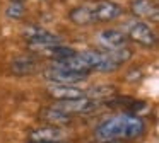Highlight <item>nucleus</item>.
Segmentation results:
<instances>
[{
    "mask_svg": "<svg viewBox=\"0 0 159 143\" xmlns=\"http://www.w3.org/2000/svg\"><path fill=\"white\" fill-rule=\"evenodd\" d=\"M145 133V121L137 114H120L108 116L94 129L96 140L103 141H130L137 140Z\"/></svg>",
    "mask_w": 159,
    "mask_h": 143,
    "instance_id": "f257e3e1",
    "label": "nucleus"
},
{
    "mask_svg": "<svg viewBox=\"0 0 159 143\" xmlns=\"http://www.w3.org/2000/svg\"><path fill=\"white\" fill-rule=\"evenodd\" d=\"M121 31L127 34L128 39H132L134 43L140 44V46H144V48H152L157 43V34H156V31L151 27V24L145 22V20L132 19V20H128V22H125V26Z\"/></svg>",
    "mask_w": 159,
    "mask_h": 143,
    "instance_id": "f03ea898",
    "label": "nucleus"
},
{
    "mask_svg": "<svg viewBox=\"0 0 159 143\" xmlns=\"http://www.w3.org/2000/svg\"><path fill=\"white\" fill-rule=\"evenodd\" d=\"M87 77H89L87 73L63 68V67H58V65H52L50 68L43 70V78L50 85H77L80 82L87 80Z\"/></svg>",
    "mask_w": 159,
    "mask_h": 143,
    "instance_id": "7ed1b4c3",
    "label": "nucleus"
},
{
    "mask_svg": "<svg viewBox=\"0 0 159 143\" xmlns=\"http://www.w3.org/2000/svg\"><path fill=\"white\" fill-rule=\"evenodd\" d=\"M103 106V102L93 101L89 97H79V99H69V101H57L53 107L60 109L62 112L69 116H84V114H93Z\"/></svg>",
    "mask_w": 159,
    "mask_h": 143,
    "instance_id": "20e7f679",
    "label": "nucleus"
},
{
    "mask_svg": "<svg viewBox=\"0 0 159 143\" xmlns=\"http://www.w3.org/2000/svg\"><path fill=\"white\" fill-rule=\"evenodd\" d=\"M69 133L62 126H53V124H45L34 128L28 133L29 143H58L65 141Z\"/></svg>",
    "mask_w": 159,
    "mask_h": 143,
    "instance_id": "39448f33",
    "label": "nucleus"
},
{
    "mask_svg": "<svg viewBox=\"0 0 159 143\" xmlns=\"http://www.w3.org/2000/svg\"><path fill=\"white\" fill-rule=\"evenodd\" d=\"M91 12H93L94 22H111L123 15V7L110 0H98L91 3Z\"/></svg>",
    "mask_w": 159,
    "mask_h": 143,
    "instance_id": "423d86ee",
    "label": "nucleus"
},
{
    "mask_svg": "<svg viewBox=\"0 0 159 143\" xmlns=\"http://www.w3.org/2000/svg\"><path fill=\"white\" fill-rule=\"evenodd\" d=\"M21 36L28 41V44H60L62 41L60 36L41 26H26L21 31Z\"/></svg>",
    "mask_w": 159,
    "mask_h": 143,
    "instance_id": "0eeeda50",
    "label": "nucleus"
},
{
    "mask_svg": "<svg viewBox=\"0 0 159 143\" xmlns=\"http://www.w3.org/2000/svg\"><path fill=\"white\" fill-rule=\"evenodd\" d=\"M96 41L104 51H113L127 46L128 37L121 29H103L96 34Z\"/></svg>",
    "mask_w": 159,
    "mask_h": 143,
    "instance_id": "6e6552de",
    "label": "nucleus"
},
{
    "mask_svg": "<svg viewBox=\"0 0 159 143\" xmlns=\"http://www.w3.org/2000/svg\"><path fill=\"white\" fill-rule=\"evenodd\" d=\"M130 12L140 20H152L157 22L159 19V7L154 0H132L130 2Z\"/></svg>",
    "mask_w": 159,
    "mask_h": 143,
    "instance_id": "1a4fd4ad",
    "label": "nucleus"
},
{
    "mask_svg": "<svg viewBox=\"0 0 159 143\" xmlns=\"http://www.w3.org/2000/svg\"><path fill=\"white\" fill-rule=\"evenodd\" d=\"M41 65L31 54H22V56L14 58V61L11 63V72L17 77H28V75H34L36 72H39Z\"/></svg>",
    "mask_w": 159,
    "mask_h": 143,
    "instance_id": "9d476101",
    "label": "nucleus"
},
{
    "mask_svg": "<svg viewBox=\"0 0 159 143\" xmlns=\"http://www.w3.org/2000/svg\"><path fill=\"white\" fill-rule=\"evenodd\" d=\"M46 92L55 101H69V99L86 97L84 95V89L75 87V85H48Z\"/></svg>",
    "mask_w": 159,
    "mask_h": 143,
    "instance_id": "9b49d317",
    "label": "nucleus"
},
{
    "mask_svg": "<svg viewBox=\"0 0 159 143\" xmlns=\"http://www.w3.org/2000/svg\"><path fill=\"white\" fill-rule=\"evenodd\" d=\"M39 118H41L43 123H48V124H53V126H65V124H70L72 123V116L62 112L60 109L53 107H45L41 112H39Z\"/></svg>",
    "mask_w": 159,
    "mask_h": 143,
    "instance_id": "f8f14e48",
    "label": "nucleus"
},
{
    "mask_svg": "<svg viewBox=\"0 0 159 143\" xmlns=\"http://www.w3.org/2000/svg\"><path fill=\"white\" fill-rule=\"evenodd\" d=\"M67 17H69L70 22L77 24V26H89V24H94V17H93V12H91L89 5L74 7L72 10H69Z\"/></svg>",
    "mask_w": 159,
    "mask_h": 143,
    "instance_id": "ddd939ff",
    "label": "nucleus"
},
{
    "mask_svg": "<svg viewBox=\"0 0 159 143\" xmlns=\"http://www.w3.org/2000/svg\"><path fill=\"white\" fill-rule=\"evenodd\" d=\"M116 87L113 85H96V87H91L87 90H84V95L93 101H98V102H103L104 99H110V97H115L116 95Z\"/></svg>",
    "mask_w": 159,
    "mask_h": 143,
    "instance_id": "4468645a",
    "label": "nucleus"
},
{
    "mask_svg": "<svg viewBox=\"0 0 159 143\" xmlns=\"http://www.w3.org/2000/svg\"><path fill=\"white\" fill-rule=\"evenodd\" d=\"M26 14V7H24V2H11L5 9V15L12 20H19L22 19Z\"/></svg>",
    "mask_w": 159,
    "mask_h": 143,
    "instance_id": "2eb2a0df",
    "label": "nucleus"
},
{
    "mask_svg": "<svg viewBox=\"0 0 159 143\" xmlns=\"http://www.w3.org/2000/svg\"><path fill=\"white\" fill-rule=\"evenodd\" d=\"M94 143H123V141H103V140H98V141Z\"/></svg>",
    "mask_w": 159,
    "mask_h": 143,
    "instance_id": "dca6fc26",
    "label": "nucleus"
},
{
    "mask_svg": "<svg viewBox=\"0 0 159 143\" xmlns=\"http://www.w3.org/2000/svg\"><path fill=\"white\" fill-rule=\"evenodd\" d=\"M11 2H24V0H11Z\"/></svg>",
    "mask_w": 159,
    "mask_h": 143,
    "instance_id": "f3484780",
    "label": "nucleus"
},
{
    "mask_svg": "<svg viewBox=\"0 0 159 143\" xmlns=\"http://www.w3.org/2000/svg\"><path fill=\"white\" fill-rule=\"evenodd\" d=\"M58 143H63V141H58Z\"/></svg>",
    "mask_w": 159,
    "mask_h": 143,
    "instance_id": "a211bd4d",
    "label": "nucleus"
}]
</instances>
